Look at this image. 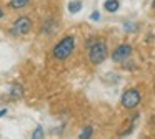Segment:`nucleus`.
I'll return each instance as SVG.
<instances>
[{"label": "nucleus", "mask_w": 155, "mask_h": 139, "mask_svg": "<svg viewBox=\"0 0 155 139\" xmlns=\"http://www.w3.org/2000/svg\"><path fill=\"white\" fill-rule=\"evenodd\" d=\"M74 50H75V36L67 35L57 42V45L52 50V56L55 60H58V61H64L74 53Z\"/></svg>", "instance_id": "obj_1"}, {"label": "nucleus", "mask_w": 155, "mask_h": 139, "mask_svg": "<svg viewBox=\"0 0 155 139\" xmlns=\"http://www.w3.org/2000/svg\"><path fill=\"white\" fill-rule=\"evenodd\" d=\"M108 55V46L104 40H95L94 45L88 50V60H90L92 65H100L107 60Z\"/></svg>", "instance_id": "obj_2"}, {"label": "nucleus", "mask_w": 155, "mask_h": 139, "mask_svg": "<svg viewBox=\"0 0 155 139\" xmlns=\"http://www.w3.org/2000/svg\"><path fill=\"white\" fill-rule=\"evenodd\" d=\"M32 30V20L30 17H18V18H15V22L12 23L10 26V35L12 36H22V35H27V33H30Z\"/></svg>", "instance_id": "obj_3"}, {"label": "nucleus", "mask_w": 155, "mask_h": 139, "mask_svg": "<svg viewBox=\"0 0 155 139\" xmlns=\"http://www.w3.org/2000/svg\"><path fill=\"white\" fill-rule=\"evenodd\" d=\"M140 101H142V96H140V91H138L137 88L127 89V91L122 94V98H120V103H122V106H124L125 109L137 108V106L140 104Z\"/></svg>", "instance_id": "obj_4"}, {"label": "nucleus", "mask_w": 155, "mask_h": 139, "mask_svg": "<svg viewBox=\"0 0 155 139\" xmlns=\"http://www.w3.org/2000/svg\"><path fill=\"white\" fill-rule=\"evenodd\" d=\"M132 51H134V48H132L130 43H122V45H118L117 48L114 50V53H112V60H114L115 63L125 61V60L132 55Z\"/></svg>", "instance_id": "obj_5"}, {"label": "nucleus", "mask_w": 155, "mask_h": 139, "mask_svg": "<svg viewBox=\"0 0 155 139\" xmlns=\"http://www.w3.org/2000/svg\"><path fill=\"white\" fill-rule=\"evenodd\" d=\"M118 7H120V2H118V0H105L104 2V8H105V12H108V13H115L118 10Z\"/></svg>", "instance_id": "obj_6"}, {"label": "nucleus", "mask_w": 155, "mask_h": 139, "mask_svg": "<svg viewBox=\"0 0 155 139\" xmlns=\"http://www.w3.org/2000/svg\"><path fill=\"white\" fill-rule=\"evenodd\" d=\"M30 2V0H10V8L12 10H20L24 8V7H27V3Z\"/></svg>", "instance_id": "obj_7"}, {"label": "nucleus", "mask_w": 155, "mask_h": 139, "mask_svg": "<svg viewBox=\"0 0 155 139\" xmlns=\"http://www.w3.org/2000/svg\"><path fill=\"white\" fill-rule=\"evenodd\" d=\"M82 10V2L80 0H72L70 3H68V12L70 13H78Z\"/></svg>", "instance_id": "obj_8"}, {"label": "nucleus", "mask_w": 155, "mask_h": 139, "mask_svg": "<svg viewBox=\"0 0 155 139\" xmlns=\"http://www.w3.org/2000/svg\"><path fill=\"white\" fill-rule=\"evenodd\" d=\"M22 94H24V91H22V86L20 85H14V86H12V93H10L12 99L22 98Z\"/></svg>", "instance_id": "obj_9"}, {"label": "nucleus", "mask_w": 155, "mask_h": 139, "mask_svg": "<svg viewBox=\"0 0 155 139\" xmlns=\"http://www.w3.org/2000/svg\"><path fill=\"white\" fill-rule=\"evenodd\" d=\"M92 132H94L92 126H85V128L80 131V134H78V139H90L92 137Z\"/></svg>", "instance_id": "obj_10"}, {"label": "nucleus", "mask_w": 155, "mask_h": 139, "mask_svg": "<svg viewBox=\"0 0 155 139\" xmlns=\"http://www.w3.org/2000/svg\"><path fill=\"white\" fill-rule=\"evenodd\" d=\"M32 139H45L44 136V129H42V126H37L34 131V134H32Z\"/></svg>", "instance_id": "obj_11"}, {"label": "nucleus", "mask_w": 155, "mask_h": 139, "mask_svg": "<svg viewBox=\"0 0 155 139\" xmlns=\"http://www.w3.org/2000/svg\"><path fill=\"white\" fill-rule=\"evenodd\" d=\"M90 20H95V22H97V20H100V13H98V12H94V13L90 15Z\"/></svg>", "instance_id": "obj_12"}, {"label": "nucleus", "mask_w": 155, "mask_h": 139, "mask_svg": "<svg viewBox=\"0 0 155 139\" xmlns=\"http://www.w3.org/2000/svg\"><path fill=\"white\" fill-rule=\"evenodd\" d=\"M7 114V109H0V118H2V116H5Z\"/></svg>", "instance_id": "obj_13"}, {"label": "nucleus", "mask_w": 155, "mask_h": 139, "mask_svg": "<svg viewBox=\"0 0 155 139\" xmlns=\"http://www.w3.org/2000/svg\"><path fill=\"white\" fill-rule=\"evenodd\" d=\"M4 18V8H2V5H0V20Z\"/></svg>", "instance_id": "obj_14"}, {"label": "nucleus", "mask_w": 155, "mask_h": 139, "mask_svg": "<svg viewBox=\"0 0 155 139\" xmlns=\"http://www.w3.org/2000/svg\"><path fill=\"white\" fill-rule=\"evenodd\" d=\"M150 122H152V126H153V128H155V114H153V116H152V119H150Z\"/></svg>", "instance_id": "obj_15"}, {"label": "nucleus", "mask_w": 155, "mask_h": 139, "mask_svg": "<svg viewBox=\"0 0 155 139\" xmlns=\"http://www.w3.org/2000/svg\"><path fill=\"white\" fill-rule=\"evenodd\" d=\"M152 8L155 10V0H152Z\"/></svg>", "instance_id": "obj_16"}]
</instances>
